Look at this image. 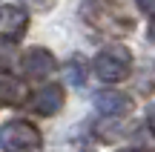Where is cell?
I'll return each instance as SVG.
<instances>
[{"label":"cell","mask_w":155,"mask_h":152,"mask_svg":"<svg viewBox=\"0 0 155 152\" xmlns=\"http://www.w3.org/2000/svg\"><path fill=\"white\" fill-rule=\"evenodd\" d=\"M150 129H152V135H155V112L150 115Z\"/></svg>","instance_id":"obj_10"},{"label":"cell","mask_w":155,"mask_h":152,"mask_svg":"<svg viewBox=\"0 0 155 152\" xmlns=\"http://www.w3.org/2000/svg\"><path fill=\"white\" fill-rule=\"evenodd\" d=\"M141 11H150V15H155V3H147V0H144V3H141Z\"/></svg>","instance_id":"obj_9"},{"label":"cell","mask_w":155,"mask_h":152,"mask_svg":"<svg viewBox=\"0 0 155 152\" xmlns=\"http://www.w3.org/2000/svg\"><path fill=\"white\" fill-rule=\"evenodd\" d=\"M83 11L89 15V23L95 29H101V32H106V34H127L132 29L129 17H115L112 15V6H104V3L92 6L89 3V6H83Z\"/></svg>","instance_id":"obj_3"},{"label":"cell","mask_w":155,"mask_h":152,"mask_svg":"<svg viewBox=\"0 0 155 152\" xmlns=\"http://www.w3.org/2000/svg\"><path fill=\"white\" fill-rule=\"evenodd\" d=\"M129 72H132V55L127 46H109L95 57V75L106 83H118L129 78Z\"/></svg>","instance_id":"obj_2"},{"label":"cell","mask_w":155,"mask_h":152,"mask_svg":"<svg viewBox=\"0 0 155 152\" xmlns=\"http://www.w3.org/2000/svg\"><path fill=\"white\" fill-rule=\"evenodd\" d=\"M95 106H98V112L109 115V118H121V115H129L132 112V98L124 95V92L118 89H104L98 92V98H95Z\"/></svg>","instance_id":"obj_5"},{"label":"cell","mask_w":155,"mask_h":152,"mask_svg":"<svg viewBox=\"0 0 155 152\" xmlns=\"http://www.w3.org/2000/svg\"><path fill=\"white\" fill-rule=\"evenodd\" d=\"M150 34H152V37H155V23H152V32H150Z\"/></svg>","instance_id":"obj_11"},{"label":"cell","mask_w":155,"mask_h":152,"mask_svg":"<svg viewBox=\"0 0 155 152\" xmlns=\"http://www.w3.org/2000/svg\"><path fill=\"white\" fill-rule=\"evenodd\" d=\"M0 147L3 152H43V138L26 121H9L0 129Z\"/></svg>","instance_id":"obj_1"},{"label":"cell","mask_w":155,"mask_h":152,"mask_svg":"<svg viewBox=\"0 0 155 152\" xmlns=\"http://www.w3.org/2000/svg\"><path fill=\"white\" fill-rule=\"evenodd\" d=\"M26 83L15 75H0V103L3 106H20L26 101Z\"/></svg>","instance_id":"obj_8"},{"label":"cell","mask_w":155,"mask_h":152,"mask_svg":"<svg viewBox=\"0 0 155 152\" xmlns=\"http://www.w3.org/2000/svg\"><path fill=\"white\" fill-rule=\"evenodd\" d=\"M29 26V17L20 6L9 3V6H0V34L9 40H20L23 32Z\"/></svg>","instance_id":"obj_4"},{"label":"cell","mask_w":155,"mask_h":152,"mask_svg":"<svg viewBox=\"0 0 155 152\" xmlns=\"http://www.w3.org/2000/svg\"><path fill=\"white\" fill-rule=\"evenodd\" d=\"M121 152H132V149H121Z\"/></svg>","instance_id":"obj_12"},{"label":"cell","mask_w":155,"mask_h":152,"mask_svg":"<svg viewBox=\"0 0 155 152\" xmlns=\"http://www.w3.org/2000/svg\"><path fill=\"white\" fill-rule=\"evenodd\" d=\"M63 101H66V95H63L61 86H43V89H38V95H35L32 106L38 115H58L63 109Z\"/></svg>","instance_id":"obj_7"},{"label":"cell","mask_w":155,"mask_h":152,"mask_svg":"<svg viewBox=\"0 0 155 152\" xmlns=\"http://www.w3.org/2000/svg\"><path fill=\"white\" fill-rule=\"evenodd\" d=\"M23 72L29 75V78H49L52 72H55V57H52L49 49H29L26 55H23Z\"/></svg>","instance_id":"obj_6"}]
</instances>
